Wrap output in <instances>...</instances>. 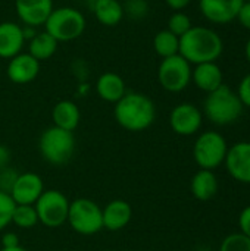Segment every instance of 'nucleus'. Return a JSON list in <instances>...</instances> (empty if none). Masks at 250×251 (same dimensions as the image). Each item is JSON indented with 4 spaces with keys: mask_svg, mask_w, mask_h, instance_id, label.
I'll return each instance as SVG.
<instances>
[{
    "mask_svg": "<svg viewBox=\"0 0 250 251\" xmlns=\"http://www.w3.org/2000/svg\"><path fill=\"white\" fill-rule=\"evenodd\" d=\"M44 191V182L40 175L34 172L19 174L10 191L15 204H35Z\"/></svg>",
    "mask_w": 250,
    "mask_h": 251,
    "instance_id": "f8f14e48",
    "label": "nucleus"
},
{
    "mask_svg": "<svg viewBox=\"0 0 250 251\" xmlns=\"http://www.w3.org/2000/svg\"><path fill=\"white\" fill-rule=\"evenodd\" d=\"M103 216V229L116 232L124 229L133 219V207L128 201L116 199L109 201L102 209Z\"/></svg>",
    "mask_w": 250,
    "mask_h": 251,
    "instance_id": "dca6fc26",
    "label": "nucleus"
},
{
    "mask_svg": "<svg viewBox=\"0 0 250 251\" xmlns=\"http://www.w3.org/2000/svg\"><path fill=\"white\" fill-rule=\"evenodd\" d=\"M224 165L231 178L250 184V141H240L228 147Z\"/></svg>",
    "mask_w": 250,
    "mask_h": 251,
    "instance_id": "9b49d317",
    "label": "nucleus"
},
{
    "mask_svg": "<svg viewBox=\"0 0 250 251\" xmlns=\"http://www.w3.org/2000/svg\"><path fill=\"white\" fill-rule=\"evenodd\" d=\"M242 112H243V103L240 101L237 93H234L225 84L208 93L203 101L205 116L212 124L220 126L236 122L240 118Z\"/></svg>",
    "mask_w": 250,
    "mask_h": 251,
    "instance_id": "7ed1b4c3",
    "label": "nucleus"
},
{
    "mask_svg": "<svg viewBox=\"0 0 250 251\" xmlns=\"http://www.w3.org/2000/svg\"><path fill=\"white\" fill-rule=\"evenodd\" d=\"M75 135L71 131L49 126L43 131L38 140V150L41 157L55 166L66 165L75 153Z\"/></svg>",
    "mask_w": 250,
    "mask_h": 251,
    "instance_id": "20e7f679",
    "label": "nucleus"
},
{
    "mask_svg": "<svg viewBox=\"0 0 250 251\" xmlns=\"http://www.w3.org/2000/svg\"><path fill=\"white\" fill-rule=\"evenodd\" d=\"M220 251H250V238L240 232L227 235L220 246Z\"/></svg>",
    "mask_w": 250,
    "mask_h": 251,
    "instance_id": "bb28decb",
    "label": "nucleus"
},
{
    "mask_svg": "<svg viewBox=\"0 0 250 251\" xmlns=\"http://www.w3.org/2000/svg\"><path fill=\"white\" fill-rule=\"evenodd\" d=\"M57 44L59 43L50 34H47L46 31L37 32L28 41V53L41 63V62L49 60L50 57H53V54L57 50Z\"/></svg>",
    "mask_w": 250,
    "mask_h": 251,
    "instance_id": "5701e85b",
    "label": "nucleus"
},
{
    "mask_svg": "<svg viewBox=\"0 0 250 251\" xmlns=\"http://www.w3.org/2000/svg\"><path fill=\"white\" fill-rule=\"evenodd\" d=\"M236 19L240 22L242 26H245L246 29L250 31V1H245L236 16Z\"/></svg>",
    "mask_w": 250,
    "mask_h": 251,
    "instance_id": "473e14b6",
    "label": "nucleus"
},
{
    "mask_svg": "<svg viewBox=\"0 0 250 251\" xmlns=\"http://www.w3.org/2000/svg\"><path fill=\"white\" fill-rule=\"evenodd\" d=\"M203 122L202 112L192 103H180L169 113V125L172 131L183 137L196 134Z\"/></svg>",
    "mask_w": 250,
    "mask_h": 251,
    "instance_id": "9d476101",
    "label": "nucleus"
},
{
    "mask_svg": "<svg viewBox=\"0 0 250 251\" xmlns=\"http://www.w3.org/2000/svg\"><path fill=\"white\" fill-rule=\"evenodd\" d=\"M19 237L18 234L12 232V231H7V232H3L1 235V249H13V247H19Z\"/></svg>",
    "mask_w": 250,
    "mask_h": 251,
    "instance_id": "72a5a7b5",
    "label": "nucleus"
},
{
    "mask_svg": "<svg viewBox=\"0 0 250 251\" xmlns=\"http://www.w3.org/2000/svg\"><path fill=\"white\" fill-rule=\"evenodd\" d=\"M96 1H97V0H87V4H88L90 7H93V4H94Z\"/></svg>",
    "mask_w": 250,
    "mask_h": 251,
    "instance_id": "58836bf2",
    "label": "nucleus"
},
{
    "mask_svg": "<svg viewBox=\"0 0 250 251\" xmlns=\"http://www.w3.org/2000/svg\"><path fill=\"white\" fill-rule=\"evenodd\" d=\"M10 159H12L10 150L6 146L0 144V171L7 168V166H10Z\"/></svg>",
    "mask_w": 250,
    "mask_h": 251,
    "instance_id": "f704fd0d",
    "label": "nucleus"
},
{
    "mask_svg": "<svg viewBox=\"0 0 250 251\" xmlns=\"http://www.w3.org/2000/svg\"><path fill=\"white\" fill-rule=\"evenodd\" d=\"M227 151L228 144L225 138L217 131H206L194 141L193 157L200 169L214 171L224 163Z\"/></svg>",
    "mask_w": 250,
    "mask_h": 251,
    "instance_id": "0eeeda50",
    "label": "nucleus"
},
{
    "mask_svg": "<svg viewBox=\"0 0 250 251\" xmlns=\"http://www.w3.org/2000/svg\"><path fill=\"white\" fill-rule=\"evenodd\" d=\"M16 15L28 26H41L52 13L53 0H15Z\"/></svg>",
    "mask_w": 250,
    "mask_h": 251,
    "instance_id": "2eb2a0df",
    "label": "nucleus"
},
{
    "mask_svg": "<svg viewBox=\"0 0 250 251\" xmlns=\"http://www.w3.org/2000/svg\"><path fill=\"white\" fill-rule=\"evenodd\" d=\"M158 81L168 93H180L192 82V65L180 54L162 59L158 68Z\"/></svg>",
    "mask_w": 250,
    "mask_h": 251,
    "instance_id": "1a4fd4ad",
    "label": "nucleus"
},
{
    "mask_svg": "<svg viewBox=\"0 0 250 251\" xmlns=\"http://www.w3.org/2000/svg\"><path fill=\"white\" fill-rule=\"evenodd\" d=\"M245 53H246V57H248V62H249V65H250V38L248 40V43H246V47H245Z\"/></svg>",
    "mask_w": 250,
    "mask_h": 251,
    "instance_id": "e433bc0d",
    "label": "nucleus"
},
{
    "mask_svg": "<svg viewBox=\"0 0 250 251\" xmlns=\"http://www.w3.org/2000/svg\"><path fill=\"white\" fill-rule=\"evenodd\" d=\"M96 19L105 26H115L124 18V6L119 0H97L91 7Z\"/></svg>",
    "mask_w": 250,
    "mask_h": 251,
    "instance_id": "4be33fe9",
    "label": "nucleus"
},
{
    "mask_svg": "<svg viewBox=\"0 0 250 251\" xmlns=\"http://www.w3.org/2000/svg\"><path fill=\"white\" fill-rule=\"evenodd\" d=\"M12 224L21 229L35 228L40 222L34 204H16L12 215Z\"/></svg>",
    "mask_w": 250,
    "mask_h": 251,
    "instance_id": "393cba45",
    "label": "nucleus"
},
{
    "mask_svg": "<svg viewBox=\"0 0 250 251\" xmlns=\"http://www.w3.org/2000/svg\"><path fill=\"white\" fill-rule=\"evenodd\" d=\"M96 93L97 96L108 103H116L127 93L125 81L116 72H105L96 81Z\"/></svg>",
    "mask_w": 250,
    "mask_h": 251,
    "instance_id": "6ab92c4d",
    "label": "nucleus"
},
{
    "mask_svg": "<svg viewBox=\"0 0 250 251\" xmlns=\"http://www.w3.org/2000/svg\"><path fill=\"white\" fill-rule=\"evenodd\" d=\"M192 26H193V25H192V19H190V16H189L187 13H184V12L178 10V12H174V13L169 16L167 29H168V31H171L174 35L181 37V35H184V34H186Z\"/></svg>",
    "mask_w": 250,
    "mask_h": 251,
    "instance_id": "a878e982",
    "label": "nucleus"
},
{
    "mask_svg": "<svg viewBox=\"0 0 250 251\" xmlns=\"http://www.w3.org/2000/svg\"><path fill=\"white\" fill-rule=\"evenodd\" d=\"M239 228L240 234L250 238V206L245 207L239 215Z\"/></svg>",
    "mask_w": 250,
    "mask_h": 251,
    "instance_id": "2f4dec72",
    "label": "nucleus"
},
{
    "mask_svg": "<svg viewBox=\"0 0 250 251\" xmlns=\"http://www.w3.org/2000/svg\"><path fill=\"white\" fill-rule=\"evenodd\" d=\"M190 1H192V0H165V3H167L172 10H175V12L183 10L184 7H187V6L190 4Z\"/></svg>",
    "mask_w": 250,
    "mask_h": 251,
    "instance_id": "c9c22d12",
    "label": "nucleus"
},
{
    "mask_svg": "<svg viewBox=\"0 0 250 251\" xmlns=\"http://www.w3.org/2000/svg\"><path fill=\"white\" fill-rule=\"evenodd\" d=\"M52 119L55 126L74 132L80 125L81 112L72 100H60L52 110Z\"/></svg>",
    "mask_w": 250,
    "mask_h": 251,
    "instance_id": "412c9836",
    "label": "nucleus"
},
{
    "mask_svg": "<svg viewBox=\"0 0 250 251\" xmlns=\"http://www.w3.org/2000/svg\"><path fill=\"white\" fill-rule=\"evenodd\" d=\"M66 222L80 235H94L103 229L102 207L90 199H75L69 203Z\"/></svg>",
    "mask_w": 250,
    "mask_h": 251,
    "instance_id": "423d86ee",
    "label": "nucleus"
},
{
    "mask_svg": "<svg viewBox=\"0 0 250 251\" xmlns=\"http://www.w3.org/2000/svg\"><path fill=\"white\" fill-rule=\"evenodd\" d=\"M153 50L162 59L175 56L180 50V37L168 29H161L153 37Z\"/></svg>",
    "mask_w": 250,
    "mask_h": 251,
    "instance_id": "b1692460",
    "label": "nucleus"
},
{
    "mask_svg": "<svg viewBox=\"0 0 250 251\" xmlns=\"http://www.w3.org/2000/svg\"><path fill=\"white\" fill-rule=\"evenodd\" d=\"M122 6H124V13H127L134 19L144 18L149 12V4L146 0H127V3Z\"/></svg>",
    "mask_w": 250,
    "mask_h": 251,
    "instance_id": "c85d7f7f",
    "label": "nucleus"
},
{
    "mask_svg": "<svg viewBox=\"0 0 250 251\" xmlns=\"http://www.w3.org/2000/svg\"><path fill=\"white\" fill-rule=\"evenodd\" d=\"M87 22L84 13L75 7L62 6L52 10L44 22V31L57 43H68L80 38L85 31Z\"/></svg>",
    "mask_w": 250,
    "mask_h": 251,
    "instance_id": "39448f33",
    "label": "nucleus"
},
{
    "mask_svg": "<svg viewBox=\"0 0 250 251\" xmlns=\"http://www.w3.org/2000/svg\"><path fill=\"white\" fill-rule=\"evenodd\" d=\"M222 79V71L217 65V62L199 63L194 69H192V81L199 90L205 91L206 94L221 87L224 84Z\"/></svg>",
    "mask_w": 250,
    "mask_h": 251,
    "instance_id": "a211bd4d",
    "label": "nucleus"
},
{
    "mask_svg": "<svg viewBox=\"0 0 250 251\" xmlns=\"http://www.w3.org/2000/svg\"><path fill=\"white\" fill-rule=\"evenodd\" d=\"M69 200L59 190H44L34 207L38 222L46 228H59L68 221Z\"/></svg>",
    "mask_w": 250,
    "mask_h": 251,
    "instance_id": "6e6552de",
    "label": "nucleus"
},
{
    "mask_svg": "<svg viewBox=\"0 0 250 251\" xmlns=\"http://www.w3.org/2000/svg\"><path fill=\"white\" fill-rule=\"evenodd\" d=\"M224 50V43L217 31L208 26H192L180 37L178 54L190 65L217 62Z\"/></svg>",
    "mask_w": 250,
    "mask_h": 251,
    "instance_id": "f03ea898",
    "label": "nucleus"
},
{
    "mask_svg": "<svg viewBox=\"0 0 250 251\" xmlns=\"http://www.w3.org/2000/svg\"><path fill=\"white\" fill-rule=\"evenodd\" d=\"M237 96L240 99V101L243 103V106L250 107V74H248L239 84L237 88Z\"/></svg>",
    "mask_w": 250,
    "mask_h": 251,
    "instance_id": "7c9ffc66",
    "label": "nucleus"
},
{
    "mask_svg": "<svg viewBox=\"0 0 250 251\" xmlns=\"http://www.w3.org/2000/svg\"><path fill=\"white\" fill-rule=\"evenodd\" d=\"M218 178L214 174V171L208 169H200L197 171L192 181H190V191L196 200L200 201H208L214 199L218 193Z\"/></svg>",
    "mask_w": 250,
    "mask_h": 251,
    "instance_id": "aec40b11",
    "label": "nucleus"
},
{
    "mask_svg": "<svg viewBox=\"0 0 250 251\" xmlns=\"http://www.w3.org/2000/svg\"><path fill=\"white\" fill-rule=\"evenodd\" d=\"M18 175L19 174L13 168H10V166L1 169L0 171V191H3V193L10 196V191H12V188L15 185V181H16Z\"/></svg>",
    "mask_w": 250,
    "mask_h": 251,
    "instance_id": "c756f323",
    "label": "nucleus"
},
{
    "mask_svg": "<svg viewBox=\"0 0 250 251\" xmlns=\"http://www.w3.org/2000/svg\"><path fill=\"white\" fill-rule=\"evenodd\" d=\"M0 251H28V250H25L24 247H21V246H19V247H13V249H1Z\"/></svg>",
    "mask_w": 250,
    "mask_h": 251,
    "instance_id": "4c0bfd02",
    "label": "nucleus"
},
{
    "mask_svg": "<svg viewBox=\"0 0 250 251\" xmlns=\"http://www.w3.org/2000/svg\"><path fill=\"white\" fill-rule=\"evenodd\" d=\"M113 118L116 124L130 132H140L150 128L156 119V106L153 100L137 91H127L115 103Z\"/></svg>",
    "mask_w": 250,
    "mask_h": 251,
    "instance_id": "f257e3e1",
    "label": "nucleus"
},
{
    "mask_svg": "<svg viewBox=\"0 0 250 251\" xmlns=\"http://www.w3.org/2000/svg\"><path fill=\"white\" fill-rule=\"evenodd\" d=\"M24 44H25V37L21 25L12 21L0 22V57L1 59L9 60L13 56L19 54Z\"/></svg>",
    "mask_w": 250,
    "mask_h": 251,
    "instance_id": "f3484780",
    "label": "nucleus"
},
{
    "mask_svg": "<svg viewBox=\"0 0 250 251\" xmlns=\"http://www.w3.org/2000/svg\"><path fill=\"white\" fill-rule=\"evenodd\" d=\"M245 1H250V0H245Z\"/></svg>",
    "mask_w": 250,
    "mask_h": 251,
    "instance_id": "ea45409f",
    "label": "nucleus"
},
{
    "mask_svg": "<svg viewBox=\"0 0 250 251\" xmlns=\"http://www.w3.org/2000/svg\"><path fill=\"white\" fill-rule=\"evenodd\" d=\"M15 201L12 197L0 191V232L4 231L12 224V215L15 210Z\"/></svg>",
    "mask_w": 250,
    "mask_h": 251,
    "instance_id": "cd10ccee",
    "label": "nucleus"
},
{
    "mask_svg": "<svg viewBox=\"0 0 250 251\" xmlns=\"http://www.w3.org/2000/svg\"><path fill=\"white\" fill-rule=\"evenodd\" d=\"M245 0H199L202 15L214 24H228L236 19Z\"/></svg>",
    "mask_w": 250,
    "mask_h": 251,
    "instance_id": "4468645a",
    "label": "nucleus"
},
{
    "mask_svg": "<svg viewBox=\"0 0 250 251\" xmlns=\"http://www.w3.org/2000/svg\"><path fill=\"white\" fill-rule=\"evenodd\" d=\"M40 74V62L34 59L28 51L27 53H19L9 59L7 68H6V75L10 82L24 85L32 82Z\"/></svg>",
    "mask_w": 250,
    "mask_h": 251,
    "instance_id": "ddd939ff",
    "label": "nucleus"
}]
</instances>
